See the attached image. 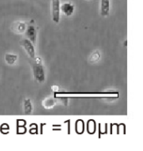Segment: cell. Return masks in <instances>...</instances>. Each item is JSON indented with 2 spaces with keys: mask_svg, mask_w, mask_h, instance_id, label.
<instances>
[{
  "mask_svg": "<svg viewBox=\"0 0 143 151\" xmlns=\"http://www.w3.org/2000/svg\"><path fill=\"white\" fill-rule=\"evenodd\" d=\"M30 64L34 79L39 83L44 82L45 80V71L41 59L39 57H34V59H32V61H30Z\"/></svg>",
  "mask_w": 143,
  "mask_h": 151,
  "instance_id": "1",
  "label": "cell"
},
{
  "mask_svg": "<svg viewBox=\"0 0 143 151\" xmlns=\"http://www.w3.org/2000/svg\"><path fill=\"white\" fill-rule=\"evenodd\" d=\"M54 95H85V96H103L104 97H118L117 92H55Z\"/></svg>",
  "mask_w": 143,
  "mask_h": 151,
  "instance_id": "2",
  "label": "cell"
},
{
  "mask_svg": "<svg viewBox=\"0 0 143 151\" xmlns=\"http://www.w3.org/2000/svg\"><path fill=\"white\" fill-rule=\"evenodd\" d=\"M25 35H26V37L28 38L34 45L36 43L37 29H36V26H35V24H34V20H31V21L29 22V24H28Z\"/></svg>",
  "mask_w": 143,
  "mask_h": 151,
  "instance_id": "3",
  "label": "cell"
},
{
  "mask_svg": "<svg viewBox=\"0 0 143 151\" xmlns=\"http://www.w3.org/2000/svg\"><path fill=\"white\" fill-rule=\"evenodd\" d=\"M20 45H21L22 47L25 50L27 54L29 55V57L31 59H34L35 57V50H34V44L32 43L29 39L23 40L21 42H20Z\"/></svg>",
  "mask_w": 143,
  "mask_h": 151,
  "instance_id": "4",
  "label": "cell"
},
{
  "mask_svg": "<svg viewBox=\"0 0 143 151\" xmlns=\"http://www.w3.org/2000/svg\"><path fill=\"white\" fill-rule=\"evenodd\" d=\"M51 10H52V18L54 22L58 24L59 22L60 15V3L59 0H52L51 2Z\"/></svg>",
  "mask_w": 143,
  "mask_h": 151,
  "instance_id": "5",
  "label": "cell"
},
{
  "mask_svg": "<svg viewBox=\"0 0 143 151\" xmlns=\"http://www.w3.org/2000/svg\"><path fill=\"white\" fill-rule=\"evenodd\" d=\"M111 11V0H101V14L103 17L109 15Z\"/></svg>",
  "mask_w": 143,
  "mask_h": 151,
  "instance_id": "6",
  "label": "cell"
},
{
  "mask_svg": "<svg viewBox=\"0 0 143 151\" xmlns=\"http://www.w3.org/2000/svg\"><path fill=\"white\" fill-rule=\"evenodd\" d=\"M60 10L63 12V14L66 16H70L74 13V7L71 3H64L60 6Z\"/></svg>",
  "mask_w": 143,
  "mask_h": 151,
  "instance_id": "7",
  "label": "cell"
},
{
  "mask_svg": "<svg viewBox=\"0 0 143 151\" xmlns=\"http://www.w3.org/2000/svg\"><path fill=\"white\" fill-rule=\"evenodd\" d=\"M4 59H5L6 63H7L8 65H14V64H15V62L17 61V60H18V56H17L16 55H14V54H6Z\"/></svg>",
  "mask_w": 143,
  "mask_h": 151,
  "instance_id": "8",
  "label": "cell"
},
{
  "mask_svg": "<svg viewBox=\"0 0 143 151\" xmlns=\"http://www.w3.org/2000/svg\"><path fill=\"white\" fill-rule=\"evenodd\" d=\"M33 110V106H32V103L30 99H25L24 102V111L25 114H29L32 113Z\"/></svg>",
  "mask_w": 143,
  "mask_h": 151,
  "instance_id": "9",
  "label": "cell"
},
{
  "mask_svg": "<svg viewBox=\"0 0 143 151\" xmlns=\"http://www.w3.org/2000/svg\"><path fill=\"white\" fill-rule=\"evenodd\" d=\"M54 100L53 98H48L44 103V107L45 108H50L54 107Z\"/></svg>",
  "mask_w": 143,
  "mask_h": 151,
  "instance_id": "10",
  "label": "cell"
},
{
  "mask_svg": "<svg viewBox=\"0 0 143 151\" xmlns=\"http://www.w3.org/2000/svg\"><path fill=\"white\" fill-rule=\"evenodd\" d=\"M26 29V24L24 23H22V22H19L18 24H17V28H16V30L19 31V33L24 32L25 31Z\"/></svg>",
  "mask_w": 143,
  "mask_h": 151,
  "instance_id": "11",
  "label": "cell"
}]
</instances>
